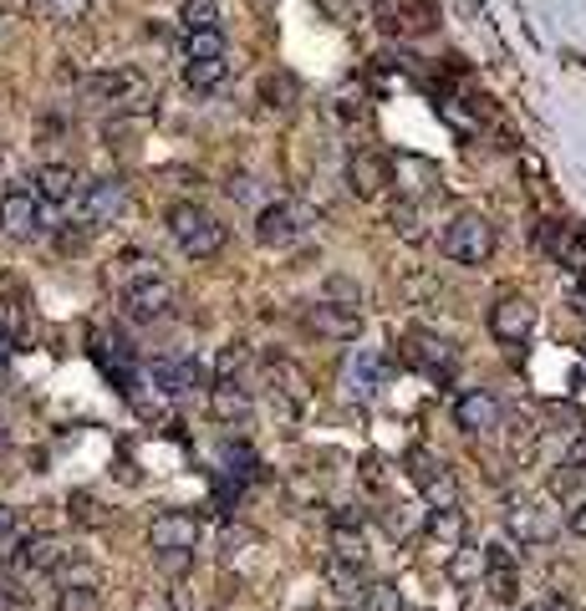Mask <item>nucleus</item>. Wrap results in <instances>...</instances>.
I'll list each match as a JSON object with an SVG mask.
<instances>
[{
    "label": "nucleus",
    "instance_id": "f257e3e1",
    "mask_svg": "<svg viewBox=\"0 0 586 611\" xmlns=\"http://www.w3.org/2000/svg\"><path fill=\"white\" fill-rule=\"evenodd\" d=\"M118 286H122V311H128L138 326H159V321L179 317V291H173V280L159 270V260L128 255L118 266Z\"/></svg>",
    "mask_w": 586,
    "mask_h": 611
},
{
    "label": "nucleus",
    "instance_id": "f03ea898",
    "mask_svg": "<svg viewBox=\"0 0 586 611\" xmlns=\"http://www.w3.org/2000/svg\"><path fill=\"white\" fill-rule=\"evenodd\" d=\"M169 235L189 260H214V255L225 250L230 229L220 225V214H210L204 204H173L169 210Z\"/></svg>",
    "mask_w": 586,
    "mask_h": 611
},
{
    "label": "nucleus",
    "instance_id": "7ed1b4c3",
    "mask_svg": "<svg viewBox=\"0 0 586 611\" xmlns=\"http://www.w3.org/2000/svg\"><path fill=\"white\" fill-rule=\"evenodd\" d=\"M87 97L113 107V112H148L153 87H148V77L138 67H103L87 77Z\"/></svg>",
    "mask_w": 586,
    "mask_h": 611
},
{
    "label": "nucleus",
    "instance_id": "20e7f679",
    "mask_svg": "<svg viewBox=\"0 0 586 611\" xmlns=\"http://www.w3.org/2000/svg\"><path fill=\"white\" fill-rule=\"evenodd\" d=\"M439 250L449 255L454 266H484V260L494 255V225L475 210L454 214L449 225H444V235H439Z\"/></svg>",
    "mask_w": 586,
    "mask_h": 611
},
{
    "label": "nucleus",
    "instance_id": "39448f33",
    "mask_svg": "<svg viewBox=\"0 0 586 611\" xmlns=\"http://www.w3.org/2000/svg\"><path fill=\"white\" fill-rule=\"evenodd\" d=\"M0 229L11 239H41L52 229V210H46V200L31 189V179L0 194Z\"/></svg>",
    "mask_w": 586,
    "mask_h": 611
},
{
    "label": "nucleus",
    "instance_id": "423d86ee",
    "mask_svg": "<svg viewBox=\"0 0 586 611\" xmlns=\"http://www.w3.org/2000/svg\"><path fill=\"white\" fill-rule=\"evenodd\" d=\"M311 225H317V214H311L307 204L276 200V204H266V210L255 214V239H260L266 250H286V245H296V239H307Z\"/></svg>",
    "mask_w": 586,
    "mask_h": 611
},
{
    "label": "nucleus",
    "instance_id": "0eeeda50",
    "mask_svg": "<svg viewBox=\"0 0 586 611\" xmlns=\"http://www.w3.org/2000/svg\"><path fill=\"white\" fill-rule=\"evenodd\" d=\"M408 479L418 484L428 510H459V484H454V469L444 459H434L428 449H408Z\"/></svg>",
    "mask_w": 586,
    "mask_h": 611
},
{
    "label": "nucleus",
    "instance_id": "6e6552de",
    "mask_svg": "<svg viewBox=\"0 0 586 611\" xmlns=\"http://www.w3.org/2000/svg\"><path fill=\"white\" fill-rule=\"evenodd\" d=\"M403 362H408L414 373L434 377V383H449V377L459 373V352H454V342L424 332V326H414V332L403 336Z\"/></svg>",
    "mask_w": 586,
    "mask_h": 611
},
{
    "label": "nucleus",
    "instance_id": "1a4fd4ad",
    "mask_svg": "<svg viewBox=\"0 0 586 611\" xmlns=\"http://www.w3.org/2000/svg\"><path fill=\"white\" fill-rule=\"evenodd\" d=\"M128 210V184H122L118 173H107V179H93V184H82V200H77V219L87 229H107L113 219H122Z\"/></svg>",
    "mask_w": 586,
    "mask_h": 611
},
{
    "label": "nucleus",
    "instance_id": "9d476101",
    "mask_svg": "<svg viewBox=\"0 0 586 611\" xmlns=\"http://www.w3.org/2000/svg\"><path fill=\"white\" fill-rule=\"evenodd\" d=\"M148 545H153V556H194L200 519L184 515V510H163V515H153V525H148Z\"/></svg>",
    "mask_w": 586,
    "mask_h": 611
},
{
    "label": "nucleus",
    "instance_id": "9b49d317",
    "mask_svg": "<svg viewBox=\"0 0 586 611\" xmlns=\"http://www.w3.org/2000/svg\"><path fill=\"white\" fill-rule=\"evenodd\" d=\"M535 332V301L531 296H500V301L490 306V336L494 342H505V346H520V342H531Z\"/></svg>",
    "mask_w": 586,
    "mask_h": 611
},
{
    "label": "nucleus",
    "instance_id": "f8f14e48",
    "mask_svg": "<svg viewBox=\"0 0 586 611\" xmlns=\"http://www.w3.org/2000/svg\"><path fill=\"white\" fill-rule=\"evenodd\" d=\"M541 245L572 270L576 286H586V235L582 229L566 225V219H541Z\"/></svg>",
    "mask_w": 586,
    "mask_h": 611
},
{
    "label": "nucleus",
    "instance_id": "ddd939ff",
    "mask_svg": "<svg viewBox=\"0 0 586 611\" xmlns=\"http://www.w3.org/2000/svg\"><path fill=\"white\" fill-rule=\"evenodd\" d=\"M387 184H393V163H387V153H373V148L352 153V163H347V189H352L358 200H383Z\"/></svg>",
    "mask_w": 586,
    "mask_h": 611
},
{
    "label": "nucleus",
    "instance_id": "4468645a",
    "mask_svg": "<svg viewBox=\"0 0 586 611\" xmlns=\"http://www.w3.org/2000/svg\"><path fill=\"white\" fill-rule=\"evenodd\" d=\"M484 591H490L500 607H515L520 601V566L510 556V545L490 540L484 545Z\"/></svg>",
    "mask_w": 586,
    "mask_h": 611
},
{
    "label": "nucleus",
    "instance_id": "2eb2a0df",
    "mask_svg": "<svg viewBox=\"0 0 586 611\" xmlns=\"http://www.w3.org/2000/svg\"><path fill=\"white\" fill-rule=\"evenodd\" d=\"M383 383H387V362L377 357V352H352L347 357V367H342V387H347V398H358V403H373L377 393H383Z\"/></svg>",
    "mask_w": 586,
    "mask_h": 611
},
{
    "label": "nucleus",
    "instance_id": "dca6fc26",
    "mask_svg": "<svg viewBox=\"0 0 586 611\" xmlns=\"http://www.w3.org/2000/svg\"><path fill=\"white\" fill-rule=\"evenodd\" d=\"M327 540H332V556L347 566H367V535H362V515L358 510H337L332 525H327Z\"/></svg>",
    "mask_w": 586,
    "mask_h": 611
},
{
    "label": "nucleus",
    "instance_id": "f3484780",
    "mask_svg": "<svg viewBox=\"0 0 586 611\" xmlns=\"http://www.w3.org/2000/svg\"><path fill=\"white\" fill-rule=\"evenodd\" d=\"M454 424L465 433H490V428H500V398L490 387H469L454 398Z\"/></svg>",
    "mask_w": 586,
    "mask_h": 611
},
{
    "label": "nucleus",
    "instance_id": "a211bd4d",
    "mask_svg": "<svg viewBox=\"0 0 586 611\" xmlns=\"http://www.w3.org/2000/svg\"><path fill=\"white\" fill-rule=\"evenodd\" d=\"M307 321H311V332L332 336V342H358L362 336V311L358 306H342V301H317Z\"/></svg>",
    "mask_w": 586,
    "mask_h": 611
},
{
    "label": "nucleus",
    "instance_id": "6ab92c4d",
    "mask_svg": "<svg viewBox=\"0 0 586 611\" xmlns=\"http://www.w3.org/2000/svg\"><path fill=\"white\" fill-rule=\"evenodd\" d=\"M210 412L220 418V424H251V412H255L251 387H245L241 377H214L210 383Z\"/></svg>",
    "mask_w": 586,
    "mask_h": 611
},
{
    "label": "nucleus",
    "instance_id": "aec40b11",
    "mask_svg": "<svg viewBox=\"0 0 586 611\" xmlns=\"http://www.w3.org/2000/svg\"><path fill=\"white\" fill-rule=\"evenodd\" d=\"M505 525H510V535H515L520 545H551V540H556V530H561L556 515H551V510H541V505H531V500L510 505Z\"/></svg>",
    "mask_w": 586,
    "mask_h": 611
},
{
    "label": "nucleus",
    "instance_id": "412c9836",
    "mask_svg": "<svg viewBox=\"0 0 586 611\" xmlns=\"http://www.w3.org/2000/svg\"><path fill=\"white\" fill-rule=\"evenodd\" d=\"M31 189H36L41 200H46V210H77L82 189H77V173L67 169V163H46V169H36V179H31Z\"/></svg>",
    "mask_w": 586,
    "mask_h": 611
},
{
    "label": "nucleus",
    "instance_id": "4be33fe9",
    "mask_svg": "<svg viewBox=\"0 0 586 611\" xmlns=\"http://www.w3.org/2000/svg\"><path fill=\"white\" fill-rule=\"evenodd\" d=\"M11 560H15V571H26V576H56L62 560H67V550H62L52 535H26V540L11 550Z\"/></svg>",
    "mask_w": 586,
    "mask_h": 611
},
{
    "label": "nucleus",
    "instance_id": "5701e85b",
    "mask_svg": "<svg viewBox=\"0 0 586 611\" xmlns=\"http://www.w3.org/2000/svg\"><path fill=\"white\" fill-rule=\"evenodd\" d=\"M148 377H153L159 393L179 398V393H189V387L204 383V367H200V357H159L153 367H148Z\"/></svg>",
    "mask_w": 586,
    "mask_h": 611
},
{
    "label": "nucleus",
    "instance_id": "b1692460",
    "mask_svg": "<svg viewBox=\"0 0 586 611\" xmlns=\"http://www.w3.org/2000/svg\"><path fill=\"white\" fill-rule=\"evenodd\" d=\"M551 490H556V500H572V494H586V433H582V439H572V449H566L561 469L551 474Z\"/></svg>",
    "mask_w": 586,
    "mask_h": 611
},
{
    "label": "nucleus",
    "instance_id": "393cba45",
    "mask_svg": "<svg viewBox=\"0 0 586 611\" xmlns=\"http://www.w3.org/2000/svg\"><path fill=\"white\" fill-rule=\"evenodd\" d=\"M179 56L184 62H220L225 56V31H189L179 41Z\"/></svg>",
    "mask_w": 586,
    "mask_h": 611
},
{
    "label": "nucleus",
    "instance_id": "a878e982",
    "mask_svg": "<svg viewBox=\"0 0 586 611\" xmlns=\"http://www.w3.org/2000/svg\"><path fill=\"white\" fill-rule=\"evenodd\" d=\"M428 535L454 556V550L465 545V515H459V510H434V515H428Z\"/></svg>",
    "mask_w": 586,
    "mask_h": 611
},
{
    "label": "nucleus",
    "instance_id": "bb28decb",
    "mask_svg": "<svg viewBox=\"0 0 586 611\" xmlns=\"http://www.w3.org/2000/svg\"><path fill=\"white\" fill-rule=\"evenodd\" d=\"M387 225H393V235H398V239H408V245H418V239L428 235V229H424V210H418L414 200H398V204H393Z\"/></svg>",
    "mask_w": 586,
    "mask_h": 611
},
{
    "label": "nucleus",
    "instance_id": "cd10ccee",
    "mask_svg": "<svg viewBox=\"0 0 586 611\" xmlns=\"http://www.w3.org/2000/svg\"><path fill=\"white\" fill-rule=\"evenodd\" d=\"M179 26L189 31H220V0H184L179 6Z\"/></svg>",
    "mask_w": 586,
    "mask_h": 611
},
{
    "label": "nucleus",
    "instance_id": "c85d7f7f",
    "mask_svg": "<svg viewBox=\"0 0 586 611\" xmlns=\"http://www.w3.org/2000/svg\"><path fill=\"white\" fill-rule=\"evenodd\" d=\"M225 72H230V56H220V62H184V82L194 93H214L225 82Z\"/></svg>",
    "mask_w": 586,
    "mask_h": 611
},
{
    "label": "nucleus",
    "instance_id": "c756f323",
    "mask_svg": "<svg viewBox=\"0 0 586 611\" xmlns=\"http://www.w3.org/2000/svg\"><path fill=\"white\" fill-rule=\"evenodd\" d=\"M296 97H301V93H296V82L286 77V72H276V77H266V82H260V103H266V107H276V112H291V107H296Z\"/></svg>",
    "mask_w": 586,
    "mask_h": 611
},
{
    "label": "nucleus",
    "instance_id": "7c9ffc66",
    "mask_svg": "<svg viewBox=\"0 0 586 611\" xmlns=\"http://www.w3.org/2000/svg\"><path fill=\"white\" fill-rule=\"evenodd\" d=\"M41 11H46V21H56V26H77V21L93 15V0H41Z\"/></svg>",
    "mask_w": 586,
    "mask_h": 611
},
{
    "label": "nucleus",
    "instance_id": "2f4dec72",
    "mask_svg": "<svg viewBox=\"0 0 586 611\" xmlns=\"http://www.w3.org/2000/svg\"><path fill=\"white\" fill-rule=\"evenodd\" d=\"M362 611H403V597L393 581H373L362 586Z\"/></svg>",
    "mask_w": 586,
    "mask_h": 611
},
{
    "label": "nucleus",
    "instance_id": "473e14b6",
    "mask_svg": "<svg viewBox=\"0 0 586 611\" xmlns=\"http://www.w3.org/2000/svg\"><path fill=\"white\" fill-rule=\"evenodd\" d=\"M449 576H454V581H475V576L484 581V550L459 545V550H454V560H449Z\"/></svg>",
    "mask_w": 586,
    "mask_h": 611
},
{
    "label": "nucleus",
    "instance_id": "72a5a7b5",
    "mask_svg": "<svg viewBox=\"0 0 586 611\" xmlns=\"http://www.w3.org/2000/svg\"><path fill=\"white\" fill-rule=\"evenodd\" d=\"M62 611H97V586H67L62 591Z\"/></svg>",
    "mask_w": 586,
    "mask_h": 611
},
{
    "label": "nucleus",
    "instance_id": "f704fd0d",
    "mask_svg": "<svg viewBox=\"0 0 586 611\" xmlns=\"http://www.w3.org/2000/svg\"><path fill=\"white\" fill-rule=\"evenodd\" d=\"M225 464H230V474H235V479H251L255 469H260V464H255V453L245 449V443H241V449L230 443V449H225Z\"/></svg>",
    "mask_w": 586,
    "mask_h": 611
},
{
    "label": "nucleus",
    "instance_id": "c9c22d12",
    "mask_svg": "<svg viewBox=\"0 0 586 611\" xmlns=\"http://www.w3.org/2000/svg\"><path fill=\"white\" fill-rule=\"evenodd\" d=\"M327 301H342V306H358V311H362V291H358V286H352L347 276H332V280H327Z\"/></svg>",
    "mask_w": 586,
    "mask_h": 611
},
{
    "label": "nucleus",
    "instance_id": "e433bc0d",
    "mask_svg": "<svg viewBox=\"0 0 586 611\" xmlns=\"http://www.w3.org/2000/svg\"><path fill=\"white\" fill-rule=\"evenodd\" d=\"M72 505H77V519H82V525H97V519H103V515H97V505H93V494H77Z\"/></svg>",
    "mask_w": 586,
    "mask_h": 611
},
{
    "label": "nucleus",
    "instance_id": "4c0bfd02",
    "mask_svg": "<svg viewBox=\"0 0 586 611\" xmlns=\"http://www.w3.org/2000/svg\"><path fill=\"white\" fill-rule=\"evenodd\" d=\"M566 525H572V535H582V540H586V500H576V505H572Z\"/></svg>",
    "mask_w": 586,
    "mask_h": 611
},
{
    "label": "nucleus",
    "instance_id": "58836bf2",
    "mask_svg": "<svg viewBox=\"0 0 586 611\" xmlns=\"http://www.w3.org/2000/svg\"><path fill=\"white\" fill-rule=\"evenodd\" d=\"M525 611H572V601H566V597H546V601H531Z\"/></svg>",
    "mask_w": 586,
    "mask_h": 611
},
{
    "label": "nucleus",
    "instance_id": "ea45409f",
    "mask_svg": "<svg viewBox=\"0 0 586 611\" xmlns=\"http://www.w3.org/2000/svg\"><path fill=\"white\" fill-rule=\"evenodd\" d=\"M11 530H15V510L0 505V535H11Z\"/></svg>",
    "mask_w": 586,
    "mask_h": 611
},
{
    "label": "nucleus",
    "instance_id": "a19ab883",
    "mask_svg": "<svg viewBox=\"0 0 586 611\" xmlns=\"http://www.w3.org/2000/svg\"><path fill=\"white\" fill-rule=\"evenodd\" d=\"M11 357H15V342H11L6 332H0V362H11Z\"/></svg>",
    "mask_w": 586,
    "mask_h": 611
},
{
    "label": "nucleus",
    "instance_id": "79ce46f5",
    "mask_svg": "<svg viewBox=\"0 0 586 611\" xmlns=\"http://www.w3.org/2000/svg\"><path fill=\"white\" fill-rule=\"evenodd\" d=\"M572 306H576V311L586 317V286H576V291H572Z\"/></svg>",
    "mask_w": 586,
    "mask_h": 611
},
{
    "label": "nucleus",
    "instance_id": "37998d69",
    "mask_svg": "<svg viewBox=\"0 0 586 611\" xmlns=\"http://www.w3.org/2000/svg\"><path fill=\"white\" fill-rule=\"evenodd\" d=\"M0 163H6V148H0Z\"/></svg>",
    "mask_w": 586,
    "mask_h": 611
}]
</instances>
